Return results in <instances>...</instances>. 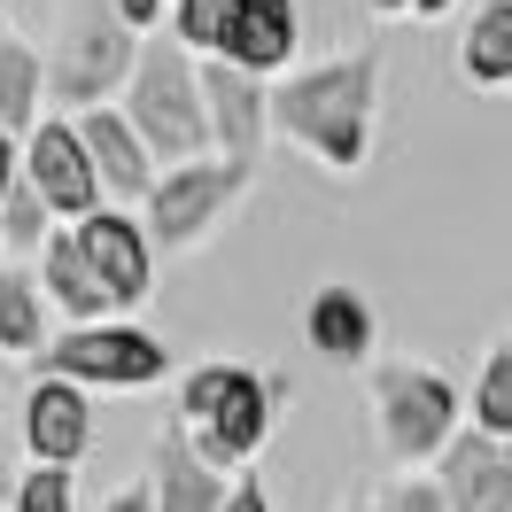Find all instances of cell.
I'll use <instances>...</instances> for the list:
<instances>
[{"label": "cell", "instance_id": "1", "mask_svg": "<svg viewBox=\"0 0 512 512\" xmlns=\"http://www.w3.org/2000/svg\"><path fill=\"white\" fill-rule=\"evenodd\" d=\"M373 109H381V55H342V63H311L272 86V132H288L303 156H319L334 179L365 171L373 148Z\"/></svg>", "mask_w": 512, "mask_h": 512}, {"label": "cell", "instance_id": "2", "mask_svg": "<svg viewBox=\"0 0 512 512\" xmlns=\"http://www.w3.org/2000/svg\"><path fill=\"white\" fill-rule=\"evenodd\" d=\"M125 125L140 132V148L156 156V171H187L210 163V101H202V63L179 39H140V70L125 86Z\"/></svg>", "mask_w": 512, "mask_h": 512}, {"label": "cell", "instance_id": "3", "mask_svg": "<svg viewBox=\"0 0 512 512\" xmlns=\"http://www.w3.org/2000/svg\"><path fill=\"white\" fill-rule=\"evenodd\" d=\"M458 388L450 373L427 365H373V427H381L388 466H443V450L458 443Z\"/></svg>", "mask_w": 512, "mask_h": 512}, {"label": "cell", "instance_id": "4", "mask_svg": "<svg viewBox=\"0 0 512 512\" xmlns=\"http://www.w3.org/2000/svg\"><path fill=\"white\" fill-rule=\"evenodd\" d=\"M140 70V39L117 24L109 0H78L55 32V63H47V86H55V109H109L117 86H132Z\"/></svg>", "mask_w": 512, "mask_h": 512}, {"label": "cell", "instance_id": "5", "mask_svg": "<svg viewBox=\"0 0 512 512\" xmlns=\"http://www.w3.org/2000/svg\"><path fill=\"white\" fill-rule=\"evenodd\" d=\"M39 381H70V388H156L171 381V350L148 326H70L32 357Z\"/></svg>", "mask_w": 512, "mask_h": 512}, {"label": "cell", "instance_id": "6", "mask_svg": "<svg viewBox=\"0 0 512 512\" xmlns=\"http://www.w3.org/2000/svg\"><path fill=\"white\" fill-rule=\"evenodd\" d=\"M249 179H256L249 163H225V156L187 163V171H163L156 194H148V210H140L148 241H156V249H202V241H210V225L249 194Z\"/></svg>", "mask_w": 512, "mask_h": 512}, {"label": "cell", "instance_id": "7", "mask_svg": "<svg viewBox=\"0 0 512 512\" xmlns=\"http://www.w3.org/2000/svg\"><path fill=\"white\" fill-rule=\"evenodd\" d=\"M24 187L47 202V218H63V225H86L94 210H109L101 179H94V156H86L70 117H39V132L24 140Z\"/></svg>", "mask_w": 512, "mask_h": 512}, {"label": "cell", "instance_id": "8", "mask_svg": "<svg viewBox=\"0 0 512 512\" xmlns=\"http://www.w3.org/2000/svg\"><path fill=\"white\" fill-rule=\"evenodd\" d=\"M272 404H280V381L241 365V373H233V388H225V404L202 419V427H187V450L210 466V474H233V466L249 474L256 450L272 443Z\"/></svg>", "mask_w": 512, "mask_h": 512}, {"label": "cell", "instance_id": "9", "mask_svg": "<svg viewBox=\"0 0 512 512\" xmlns=\"http://www.w3.org/2000/svg\"><path fill=\"white\" fill-rule=\"evenodd\" d=\"M70 233H78V249H86V264L101 272V288H109V303H117V311L148 303V280H156V241H148V225L132 218V210H94V218L70 225Z\"/></svg>", "mask_w": 512, "mask_h": 512}, {"label": "cell", "instance_id": "10", "mask_svg": "<svg viewBox=\"0 0 512 512\" xmlns=\"http://www.w3.org/2000/svg\"><path fill=\"white\" fill-rule=\"evenodd\" d=\"M202 101H210V140H218V156L256 171L264 132H272V86L249 78V70H233V63H202Z\"/></svg>", "mask_w": 512, "mask_h": 512}, {"label": "cell", "instance_id": "11", "mask_svg": "<svg viewBox=\"0 0 512 512\" xmlns=\"http://www.w3.org/2000/svg\"><path fill=\"white\" fill-rule=\"evenodd\" d=\"M78 140H86V156H94V179H101V202L109 210H148V194H156V156L140 148V132L125 125V109H86V117H70Z\"/></svg>", "mask_w": 512, "mask_h": 512}, {"label": "cell", "instance_id": "12", "mask_svg": "<svg viewBox=\"0 0 512 512\" xmlns=\"http://www.w3.org/2000/svg\"><path fill=\"white\" fill-rule=\"evenodd\" d=\"M295 39H303L295 0H225V47L210 55V63H233V70H249V78H272V70H288Z\"/></svg>", "mask_w": 512, "mask_h": 512}, {"label": "cell", "instance_id": "13", "mask_svg": "<svg viewBox=\"0 0 512 512\" xmlns=\"http://www.w3.org/2000/svg\"><path fill=\"white\" fill-rule=\"evenodd\" d=\"M86 443H94V404H86V388L32 381V396H24V450H32V466H78Z\"/></svg>", "mask_w": 512, "mask_h": 512}, {"label": "cell", "instance_id": "14", "mask_svg": "<svg viewBox=\"0 0 512 512\" xmlns=\"http://www.w3.org/2000/svg\"><path fill=\"white\" fill-rule=\"evenodd\" d=\"M303 342H311L326 365L365 373V365H373V342H381V319H373V303L357 288H311V303H303Z\"/></svg>", "mask_w": 512, "mask_h": 512}, {"label": "cell", "instance_id": "15", "mask_svg": "<svg viewBox=\"0 0 512 512\" xmlns=\"http://www.w3.org/2000/svg\"><path fill=\"white\" fill-rule=\"evenodd\" d=\"M39 295H47L70 326H109L117 319V303H109V288H101V272L86 264V249H78L70 225H55L47 249H39Z\"/></svg>", "mask_w": 512, "mask_h": 512}, {"label": "cell", "instance_id": "16", "mask_svg": "<svg viewBox=\"0 0 512 512\" xmlns=\"http://www.w3.org/2000/svg\"><path fill=\"white\" fill-rule=\"evenodd\" d=\"M443 505L450 512H512V450L489 435H458L443 450Z\"/></svg>", "mask_w": 512, "mask_h": 512}, {"label": "cell", "instance_id": "17", "mask_svg": "<svg viewBox=\"0 0 512 512\" xmlns=\"http://www.w3.org/2000/svg\"><path fill=\"white\" fill-rule=\"evenodd\" d=\"M148 497H156V512H225L233 481L210 474V466L187 450V435L171 427V435L156 443V466H148Z\"/></svg>", "mask_w": 512, "mask_h": 512}, {"label": "cell", "instance_id": "18", "mask_svg": "<svg viewBox=\"0 0 512 512\" xmlns=\"http://www.w3.org/2000/svg\"><path fill=\"white\" fill-rule=\"evenodd\" d=\"M458 78L481 86V94H505L512 86V0H489L466 16L458 32Z\"/></svg>", "mask_w": 512, "mask_h": 512}, {"label": "cell", "instance_id": "19", "mask_svg": "<svg viewBox=\"0 0 512 512\" xmlns=\"http://www.w3.org/2000/svg\"><path fill=\"white\" fill-rule=\"evenodd\" d=\"M39 101H47V55L24 47V39H8V47H0V132H8V140H32Z\"/></svg>", "mask_w": 512, "mask_h": 512}, {"label": "cell", "instance_id": "20", "mask_svg": "<svg viewBox=\"0 0 512 512\" xmlns=\"http://www.w3.org/2000/svg\"><path fill=\"white\" fill-rule=\"evenodd\" d=\"M0 350L8 357H39L47 350V295L24 272H0Z\"/></svg>", "mask_w": 512, "mask_h": 512}, {"label": "cell", "instance_id": "21", "mask_svg": "<svg viewBox=\"0 0 512 512\" xmlns=\"http://www.w3.org/2000/svg\"><path fill=\"white\" fill-rule=\"evenodd\" d=\"M466 419H474V435H489V443H512V334L481 357L474 412H466Z\"/></svg>", "mask_w": 512, "mask_h": 512}, {"label": "cell", "instance_id": "22", "mask_svg": "<svg viewBox=\"0 0 512 512\" xmlns=\"http://www.w3.org/2000/svg\"><path fill=\"white\" fill-rule=\"evenodd\" d=\"M171 39L187 47L194 63H210L225 47V0H179V8H171Z\"/></svg>", "mask_w": 512, "mask_h": 512}, {"label": "cell", "instance_id": "23", "mask_svg": "<svg viewBox=\"0 0 512 512\" xmlns=\"http://www.w3.org/2000/svg\"><path fill=\"white\" fill-rule=\"evenodd\" d=\"M8 512H78V474L70 466H32L16 481V505Z\"/></svg>", "mask_w": 512, "mask_h": 512}, {"label": "cell", "instance_id": "24", "mask_svg": "<svg viewBox=\"0 0 512 512\" xmlns=\"http://www.w3.org/2000/svg\"><path fill=\"white\" fill-rule=\"evenodd\" d=\"M241 365H194L187 381H179V427H202V419L225 404V388H233Z\"/></svg>", "mask_w": 512, "mask_h": 512}, {"label": "cell", "instance_id": "25", "mask_svg": "<svg viewBox=\"0 0 512 512\" xmlns=\"http://www.w3.org/2000/svg\"><path fill=\"white\" fill-rule=\"evenodd\" d=\"M47 202H39L32 187H16L8 202H0V241H16V249H47Z\"/></svg>", "mask_w": 512, "mask_h": 512}, {"label": "cell", "instance_id": "26", "mask_svg": "<svg viewBox=\"0 0 512 512\" xmlns=\"http://www.w3.org/2000/svg\"><path fill=\"white\" fill-rule=\"evenodd\" d=\"M357 512H450V505H443V481H388L381 497Z\"/></svg>", "mask_w": 512, "mask_h": 512}, {"label": "cell", "instance_id": "27", "mask_svg": "<svg viewBox=\"0 0 512 512\" xmlns=\"http://www.w3.org/2000/svg\"><path fill=\"white\" fill-rule=\"evenodd\" d=\"M109 8H117V24H125L132 39H156L163 16H171V0H109Z\"/></svg>", "mask_w": 512, "mask_h": 512}, {"label": "cell", "instance_id": "28", "mask_svg": "<svg viewBox=\"0 0 512 512\" xmlns=\"http://www.w3.org/2000/svg\"><path fill=\"white\" fill-rule=\"evenodd\" d=\"M16 187H24V140H8V132H0V202H8Z\"/></svg>", "mask_w": 512, "mask_h": 512}, {"label": "cell", "instance_id": "29", "mask_svg": "<svg viewBox=\"0 0 512 512\" xmlns=\"http://www.w3.org/2000/svg\"><path fill=\"white\" fill-rule=\"evenodd\" d=\"M225 512H272L264 481H256V474H241V481H233V497H225Z\"/></svg>", "mask_w": 512, "mask_h": 512}, {"label": "cell", "instance_id": "30", "mask_svg": "<svg viewBox=\"0 0 512 512\" xmlns=\"http://www.w3.org/2000/svg\"><path fill=\"white\" fill-rule=\"evenodd\" d=\"M101 512H156V497H148V481H132V489H117Z\"/></svg>", "mask_w": 512, "mask_h": 512}, {"label": "cell", "instance_id": "31", "mask_svg": "<svg viewBox=\"0 0 512 512\" xmlns=\"http://www.w3.org/2000/svg\"><path fill=\"white\" fill-rule=\"evenodd\" d=\"M450 8H458V0H412V16H419V24H443Z\"/></svg>", "mask_w": 512, "mask_h": 512}, {"label": "cell", "instance_id": "32", "mask_svg": "<svg viewBox=\"0 0 512 512\" xmlns=\"http://www.w3.org/2000/svg\"><path fill=\"white\" fill-rule=\"evenodd\" d=\"M373 16H412V0H365Z\"/></svg>", "mask_w": 512, "mask_h": 512}, {"label": "cell", "instance_id": "33", "mask_svg": "<svg viewBox=\"0 0 512 512\" xmlns=\"http://www.w3.org/2000/svg\"><path fill=\"white\" fill-rule=\"evenodd\" d=\"M0 47H8V24H0Z\"/></svg>", "mask_w": 512, "mask_h": 512}, {"label": "cell", "instance_id": "34", "mask_svg": "<svg viewBox=\"0 0 512 512\" xmlns=\"http://www.w3.org/2000/svg\"><path fill=\"white\" fill-rule=\"evenodd\" d=\"M171 8H179V0H171Z\"/></svg>", "mask_w": 512, "mask_h": 512}, {"label": "cell", "instance_id": "35", "mask_svg": "<svg viewBox=\"0 0 512 512\" xmlns=\"http://www.w3.org/2000/svg\"><path fill=\"white\" fill-rule=\"evenodd\" d=\"M350 512H357V505H350Z\"/></svg>", "mask_w": 512, "mask_h": 512}]
</instances>
